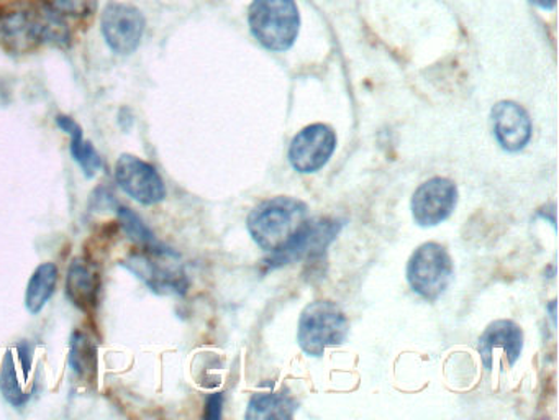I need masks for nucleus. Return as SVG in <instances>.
<instances>
[{
	"mask_svg": "<svg viewBox=\"0 0 559 420\" xmlns=\"http://www.w3.org/2000/svg\"><path fill=\"white\" fill-rule=\"evenodd\" d=\"M309 219V207L296 197L277 196L254 207L247 227L261 250L271 254L283 247Z\"/></svg>",
	"mask_w": 559,
	"mask_h": 420,
	"instance_id": "obj_1",
	"label": "nucleus"
},
{
	"mask_svg": "<svg viewBox=\"0 0 559 420\" xmlns=\"http://www.w3.org/2000/svg\"><path fill=\"white\" fill-rule=\"evenodd\" d=\"M0 41L21 53L41 44L64 47L70 44V30L54 9L17 12L0 18Z\"/></svg>",
	"mask_w": 559,
	"mask_h": 420,
	"instance_id": "obj_2",
	"label": "nucleus"
},
{
	"mask_svg": "<svg viewBox=\"0 0 559 420\" xmlns=\"http://www.w3.org/2000/svg\"><path fill=\"white\" fill-rule=\"evenodd\" d=\"M348 334L350 322L335 302L315 300L300 313L297 342L309 357H322L326 348L345 344Z\"/></svg>",
	"mask_w": 559,
	"mask_h": 420,
	"instance_id": "obj_3",
	"label": "nucleus"
},
{
	"mask_svg": "<svg viewBox=\"0 0 559 420\" xmlns=\"http://www.w3.org/2000/svg\"><path fill=\"white\" fill-rule=\"evenodd\" d=\"M122 264L138 280L144 281L153 293L184 296L189 287L179 255L166 245L154 250L138 248Z\"/></svg>",
	"mask_w": 559,
	"mask_h": 420,
	"instance_id": "obj_4",
	"label": "nucleus"
},
{
	"mask_svg": "<svg viewBox=\"0 0 559 420\" xmlns=\"http://www.w3.org/2000/svg\"><path fill=\"white\" fill-rule=\"evenodd\" d=\"M299 11L294 0H254L251 4V32L268 50H289L299 35Z\"/></svg>",
	"mask_w": 559,
	"mask_h": 420,
	"instance_id": "obj_5",
	"label": "nucleus"
},
{
	"mask_svg": "<svg viewBox=\"0 0 559 420\" xmlns=\"http://www.w3.org/2000/svg\"><path fill=\"white\" fill-rule=\"evenodd\" d=\"M340 221L335 219H307L306 224L277 250L268 254L263 263L268 270L287 267L302 260H315L323 257L326 248L340 234Z\"/></svg>",
	"mask_w": 559,
	"mask_h": 420,
	"instance_id": "obj_6",
	"label": "nucleus"
},
{
	"mask_svg": "<svg viewBox=\"0 0 559 420\" xmlns=\"http://www.w3.org/2000/svg\"><path fill=\"white\" fill-rule=\"evenodd\" d=\"M455 267L450 254L439 244L420 245L407 264V281L413 293L426 300H436L450 287Z\"/></svg>",
	"mask_w": 559,
	"mask_h": 420,
	"instance_id": "obj_7",
	"label": "nucleus"
},
{
	"mask_svg": "<svg viewBox=\"0 0 559 420\" xmlns=\"http://www.w3.org/2000/svg\"><path fill=\"white\" fill-rule=\"evenodd\" d=\"M115 183L141 206H157L166 197V184L157 168L135 155H121L115 163Z\"/></svg>",
	"mask_w": 559,
	"mask_h": 420,
	"instance_id": "obj_8",
	"label": "nucleus"
},
{
	"mask_svg": "<svg viewBox=\"0 0 559 420\" xmlns=\"http://www.w3.org/2000/svg\"><path fill=\"white\" fill-rule=\"evenodd\" d=\"M145 21L144 14L135 5L109 4L100 18L103 40L114 53L127 57L137 51L144 38Z\"/></svg>",
	"mask_w": 559,
	"mask_h": 420,
	"instance_id": "obj_9",
	"label": "nucleus"
},
{
	"mask_svg": "<svg viewBox=\"0 0 559 420\" xmlns=\"http://www.w3.org/2000/svg\"><path fill=\"white\" fill-rule=\"evenodd\" d=\"M457 203V184L446 177H432L413 193L410 207L417 225L435 227L454 214Z\"/></svg>",
	"mask_w": 559,
	"mask_h": 420,
	"instance_id": "obj_10",
	"label": "nucleus"
},
{
	"mask_svg": "<svg viewBox=\"0 0 559 420\" xmlns=\"http://www.w3.org/2000/svg\"><path fill=\"white\" fill-rule=\"evenodd\" d=\"M337 148V135L328 125L313 124L300 131L290 141V166L297 173H316L328 163Z\"/></svg>",
	"mask_w": 559,
	"mask_h": 420,
	"instance_id": "obj_11",
	"label": "nucleus"
},
{
	"mask_svg": "<svg viewBox=\"0 0 559 420\" xmlns=\"http://www.w3.org/2000/svg\"><path fill=\"white\" fill-rule=\"evenodd\" d=\"M494 135L504 150L517 153L532 138V121L525 109L512 100H502L493 109Z\"/></svg>",
	"mask_w": 559,
	"mask_h": 420,
	"instance_id": "obj_12",
	"label": "nucleus"
},
{
	"mask_svg": "<svg viewBox=\"0 0 559 420\" xmlns=\"http://www.w3.org/2000/svg\"><path fill=\"white\" fill-rule=\"evenodd\" d=\"M497 348L506 354L510 367L517 363L523 350V332L515 322H493L481 335L477 351L486 370H493V354Z\"/></svg>",
	"mask_w": 559,
	"mask_h": 420,
	"instance_id": "obj_13",
	"label": "nucleus"
},
{
	"mask_svg": "<svg viewBox=\"0 0 559 420\" xmlns=\"http://www.w3.org/2000/svg\"><path fill=\"white\" fill-rule=\"evenodd\" d=\"M100 277L96 267L86 258H74L66 276V297L74 307L90 312L99 300Z\"/></svg>",
	"mask_w": 559,
	"mask_h": 420,
	"instance_id": "obj_14",
	"label": "nucleus"
},
{
	"mask_svg": "<svg viewBox=\"0 0 559 420\" xmlns=\"http://www.w3.org/2000/svg\"><path fill=\"white\" fill-rule=\"evenodd\" d=\"M57 125L64 134L70 135V150L74 161L79 164L84 176L87 180H92L102 170V158L97 153L96 148H94L90 141L84 140L83 128L73 119L67 118V115H58Z\"/></svg>",
	"mask_w": 559,
	"mask_h": 420,
	"instance_id": "obj_15",
	"label": "nucleus"
},
{
	"mask_svg": "<svg viewBox=\"0 0 559 420\" xmlns=\"http://www.w3.org/2000/svg\"><path fill=\"white\" fill-rule=\"evenodd\" d=\"M297 403L286 391L280 393H257L248 403V420H286L293 419Z\"/></svg>",
	"mask_w": 559,
	"mask_h": 420,
	"instance_id": "obj_16",
	"label": "nucleus"
},
{
	"mask_svg": "<svg viewBox=\"0 0 559 420\" xmlns=\"http://www.w3.org/2000/svg\"><path fill=\"white\" fill-rule=\"evenodd\" d=\"M58 267L54 263H44L34 271L25 291V307L32 316H37L47 306L48 300L57 291Z\"/></svg>",
	"mask_w": 559,
	"mask_h": 420,
	"instance_id": "obj_17",
	"label": "nucleus"
},
{
	"mask_svg": "<svg viewBox=\"0 0 559 420\" xmlns=\"http://www.w3.org/2000/svg\"><path fill=\"white\" fill-rule=\"evenodd\" d=\"M67 365L71 371L76 374L77 380L90 381L96 380L97 374V345L92 338L84 332H74L70 342V355H67Z\"/></svg>",
	"mask_w": 559,
	"mask_h": 420,
	"instance_id": "obj_18",
	"label": "nucleus"
},
{
	"mask_svg": "<svg viewBox=\"0 0 559 420\" xmlns=\"http://www.w3.org/2000/svg\"><path fill=\"white\" fill-rule=\"evenodd\" d=\"M115 210H117L119 221H121L125 235H127V237L131 238L138 248H144V250H154V248L163 245L157 237H154L151 228L145 224L144 219H141L137 212H134V210L124 206H117L115 207Z\"/></svg>",
	"mask_w": 559,
	"mask_h": 420,
	"instance_id": "obj_19",
	"label": "nucleus"
},
{
	"mask_svg": "<svg viewBox=\"0 0 559 420\" xmlns=\"http://www.w3.org/2000/svg\"><path fill=\"white\" fill-rule=\"evenodd\" d=\"M0 391L11 406L24 407L30 399V393L22 390L21 381H18L17 363H15L14 351L9 350L2 361V370H0Z\"/></svg>",
	"mask_w": 559,
	"mask_h": 420,
	"instance_id": "obj_20",
	"label": "nucleus"
},
{
	"mask_svg": "<svg viewBox=\"0 0 559 420\" xmlns=\"http://www.w3.org/2000/svg\"><path fill=\"white\" fill-rule=\"evenodd\" d=\"M51 9L67 17H89L96 12L97 0H51Z\"/></svg>",
	"mask_w": 559,
	"mask_h": 420,
	"instance_id": "obj_21",
	"label": "nucleus"
},
{
	"mask_svg": "<svg viewBox=\"0 0 559 420\" xmlns=\"http://www.w3.org/2000/svg\"><path fill=\"white\" fill-rule=\"evenodd\" d=\"M222 407H223V394L215 393L210 394L206 400V412H203V417L209 420H219L222 417Z\"/></svg>",
	"mask_w": 559,
	"mask_h": 420,
	"instance_id": "obj_22",
	"label": "nucleus"
},
{
	"mask_svg": "<svg viewBox=\"0 0 559 420\" xmlns=\"http://www.w3.org/2000/svg\"><path fill=\"white\" fill-rule=\"evenodd\" d=\"M532 2L542 9H552L556 4V0H532Z\"/></svg>",
	"mask_w": 559,
	"mask_h": 420,
	"instance_id": "obj_23",
	"label": "nucleus"
}]
</instances>
